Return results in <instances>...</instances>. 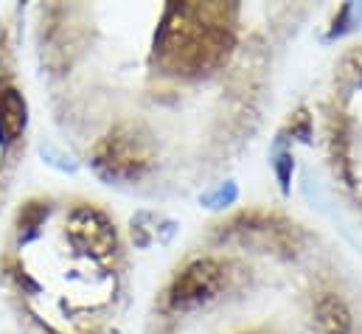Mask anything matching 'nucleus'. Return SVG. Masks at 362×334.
I'll list each match as a JSON object with an SVG mask.
<instances>
[{
	"label": "nucleus",
	"instance_id": "1",
	"mask_svg": "<svg viewBox=\"0 0 362 334\" xmlns=\"http://www.w3.org/2000/svg\"><path fill=\"white\" fill-rule=\"evenodd\" d=\"M149 334H362V278L312 225L245 208L185 248Z\"/></svg>",
	"mask_w": 362,
	"mask_h": 334
},
{
	"label": "nucleus",
	"instance_id": "2",
	"mask_svg": "<svg viewBox=\"0 0 362 334\" xmlns=\"http://www.w3.org/2000/svg\"><path fill=\"white\" fill-rule=\"evenodd\" d=\"M306 141L326 168L329 185L362 231V42H351L332 62L317 98L298 115Z\"/></svg>",
	"mask_w": 362,
	"mask_h": 334
}]
</instances>
